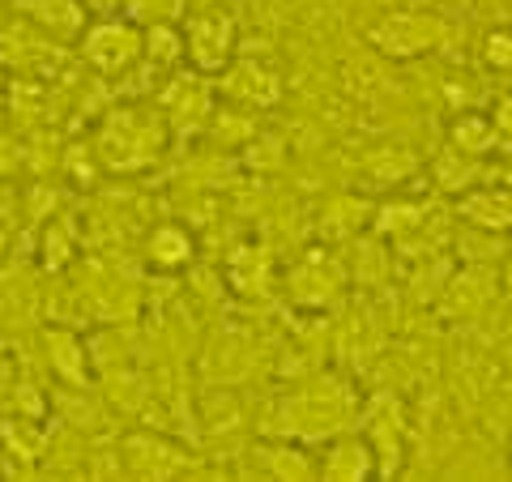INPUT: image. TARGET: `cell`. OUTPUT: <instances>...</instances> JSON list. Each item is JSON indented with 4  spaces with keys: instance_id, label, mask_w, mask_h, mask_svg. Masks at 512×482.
I'll list each match as a JSON object with an SVG mask.
<instances>
[{
    "instance_id": "obj_1",
    "label": "cell",
    "mask_w": 512,
    "mask_h": 482,
    "mask_svg": "<svg viewBox=\"0 0 512 482\" xmlns=\"http://www.w3.org/2000/svg\"><path fill=\"white\" fill-rule=\"evenodd\" d=\"M355 410H359L355 389H350L342 376L320 372L278 401L274 414L265 419V431L278 440L316 444V440H329V436H338V431H346L355 423Z\"/></svg>"
},
{
    "instance_id": "obj_2",
    "label": "cell",
    "mask_w": 512,
    "mask_h": 482,
    "mask_svg": "<svg viewBox=\"0 0 512 482\" xmlns=\"http://www.w3.org/2000/svg\"><path fill=\"white\" fill-rule=\"evenodd\" d=\"M167 141L171 128L154 103H124L103 116L99 133H94V158H99L103 171L137 175L163 158Z\"/></svg>"
},
{
    "instance_id": "obj_3",
    "label": "cell",
    "mask_w": 512,
    "mask_h": 482,
    "mask_svg": "<svg viewBox=\"0 0 512 482\" xmlns=\"http://www.w3.org/2000/svg\"><path fill=\"white\" fill-rule=\"evenodd\" d=\"M77 52L99 77H128L146 60V30H141V22L124 18V13L90 18L86 30L77 35Z\"/></svg>"
},
{
    "instance_id": "obj_4",
    "label": "cell",
    "mask_w": 512,
    "mask_h": 482,
    "mask_svg": "<svg viewBox=\"0 0 512 482\" xmlns=\"http://www.w3.org/2000/svg\"><path fill=\"white\" fill-rule=\"evenodd\" d=\"M180 39H184V64L201 77H214L239 56V22L231 9L205 5L180 18Z\"/></svg>"
},
{
    "instance_id": "obj_5",
    "label": "cell",
    "mask_w": 512,
    "mask_h": 482,
    "mask_svg": "<svg viewBox=\"0 0 512 482\" xmlns=\"http://www.w3.org/2000/svg\"><path fill=\"white\" fill-rule=\"evenodd\" d=\"M372 47L389 60H419L431 56L436 47H444L448 26L440 13H423V9H393L372 26Z\"/></svg>"
},
{
    "instance_id": "obj_6",
    "label": "cell",
    "mask_w": 512,
    "mask_h": 482,
    "mask_svg": "<svg viewBox=\"0 0 512 482\" xmlns=\"http://www.w3.org/2000/svg\"><path fill=\"white\" fill-rule=\"evenodd\" d=\"M214 99H218V90L210 86V77L184 69L158 90L154 103H158V111H163V120H167V128L175 137H197L201 128L214 120V107H218Z\"/></svg>"
},
{
    "instance_id": "obj_7",
    "label": "cell",
    "mask_w": 512,
    "mask_h": 482,
    "mask_svg": "<svg viewBox=\"0 0 512 482\" xmlns=\"http://www.w3.org/2000/svg\"><path fill=\"white\" fill-rule=\"evenodd\" d=\"M116 453H120V470L128 478H175V474H188L192 465H197L188 448L154 436V431H133V436H124L116 444Z\"/></svg>"
},
{
    "instance_id": "obj_8",
    "label": "cell",
    "mask_w": 512,
    "mask_h": 482,
    "mask_svg": "<svg viewBox=\"0 0 512 482\" xmlns=\"http://www.w3.org/2000/svg\"><path fill=\"white\" fill-rule=\"evenodd\" d=\"M218 94L227 99L231 107H244V111H256V107H274L282 99V77L274 69H265V64L256 60H231L227 69L218 77Z\"/></svg>"
},
{
    "instance_id": "obj_9",
    "label": "cell",
    "mask_w": 512,
    "mask_h": 482,
    "mask_svg": "<svg viewBox=\"0 0 512 482\" xmlns=\"http://www.w3.org/2000/svg\"><path fill=\"white\" fill-rule=\"evenodd\" d=\"M316 478H329V482H372L380 478V461H376V448L367 444V436L359 431H338L329 436V448L316 457Z\"/></svg>"
},
{
    "instance_id": "obj_10",
    "label": "cell",
    "mask_w": 512,
    "mask_h": 482,
    "mask_svg": "<svg viewBox=\"0 0 512 482\" xmlns=\"http://www.w3.org/2000/svg\"><path fill=\"white\" fill-rule=\"evenodd\" d=\"M457 218L474 231H487V235H508L512 227V197L508 188H495V184H474L466 192H457Z\"/></svg>"
},
{
    "instance_id": "obj_11",
    "label": "cell",
    "mask_w": 512,
    "mask_h": 482,
    "mask_svg": "<svg viewBox=\"0 0 512 482\" xmlns=\"http://www.w3.org/2000/svg\"><path fill=\"white\" fill-rule=\"evenodd\" d=\"M286 291H291V299L299 303V308H325V303H333L342 295V269L325 261V256H308L295 273L291 282H286Z\"/></svg>"
},
{
    "instance_id": "obj_12",
    "label": "cell",
    "mask_w": 512,
    "mask_h": 482,
    "mask_svg": "<svg viewBox=\"0 0 512 482\" xmlns=\"http://www.w3.org/2000/svg\"><path fill=\"white\" fill-rule=\"evenodd\" d=\"M192 256H197V239L184 222H158L146 235V261L158 273H180L192 265Z\"/></svg>"
},
{
    "instance_id": "obj_13",
    "label": "cell",
    "mask_w": 512,
    "mask_h": 482,
    "mask_svg": "<svg viewBox=\"0 0 512 482\" xmlns=\"http://www.w3.org/2000/svg\"><path fill=\"white\" fill-rule=\"evenodd\" d=\"M252 461H256V470H261L265 478H291V482L316 478V457L303 444H295V440L256 444L252 448Z\"/></svg>"
},
{
    "instance_id": "obj_14",
    "label": "cell",
    "mask_w": 512,
    "mask_h": 482,
    "mask_svg": "<svg viewBox=\"0 0 512 482\" xmlns=\"http://www.w3.org/2000/svg\"><path fill=\"white\" fill-rule=\"evenodd\" d=\"M22 13L52 39H77L90 22L82 0H18Z\"/></svg>"
},
{
    "instance_id": "obj_15",
    "label": "cell",
    "mask_w": 512,
    "mask_h": 482,
    "mask_svg": "<svg viewBox=\"0 0 512 482\" xmlns=\"http://www.w3.org/2000/svg\"><path fill=\"white\" fill-rule=\"evenodd\" d=\"M495 303V282H491V269H461L453 282H448V299L444 308L448 316H461L470 320L478 312H487Z\"/></svg>"
},
{
    "instance_id": "obj_16",
    "label": "cell",
    "mask_w": 512,
    "mask_h": 482,
    "mask_svg": "<svg viewBox=\"0 0 512 482\" xmlns=\"http://www.w3.org/2000/svg\"><path fill=\"white\" fill-rule=\"evenodd\" d=\"M448 146L461 154L487 158L495 146H504V137H500V128H495V120L483 116V111H461V116L448 124Z\"/></svg>"
},
{
    "instance_id": "obj_17",
    "label": "cell",
    "mask_w": 512,
    "mask_h": 482,
    "mask_svg": "<svg viewBox=\"0 0 512 482\" xmlns=\"http://www.w3.org/2000/svg\"><path fill=\"white\" fill-rule=\"evenodd\" d=\"M483 180H487V163H483V158L461 154L453 146L436 158V184H440V192H448V197H457V192H466V188L483 184Z\"/></svg>"
},
{
    "instance_id": "obj_18",
    "label": "cell",
    "mask_w": 512,
    "mask_h": 482,
    "mask_svg": "<svg viewBox=\"0 0 512 482\" xmlns=\"http://www.w3.org/2000/svg\"><path fill=\"white\" fill-rule=\"evenodd\" d=\"M141 30H146V64H150V69H171V64H184L180 22H150Z\"/></svg>"
},
{
    "instance_id": "obj_19",
    "label": "cell",
    "mask_w": 512,
    "mask_h": 482,
    "mask_svg": "<svg viewBox=\"0 0 512 482\" xmlns=\"http://www.w3.org/2000/svg\"><path fill=\"white\" fill-rule=\"evenodd\" d=\"M47 355H52V363H56V372L69 380V384H77V389H86V342H77V337H69V333H52L47 337Z\"/></svg>"
},
{
    "instance_id": "obj_20",
    "label": "cell",
    "mask_w": 512,
    "mask_h": 482,
    "mask_svg": "<svg viewBox=\"0 0 512 482\" xmlns=\"http://www.w3.org/2000/svg\"><path fill=\"white\" fill-rule=\"evenodd\" d=\"M124 5V18H133L141 26L150 22H180L188 13V0H120Z\"/></svg>"
},
{
    "instance_id": "obj_21",
    "label": "cell",
    "mask_w": 512,
    "mask_h": 482,
    "mask_svg": "<svg viewBox=\"0 0 512 482\" xmlns=\"http://www.w3.org/2000/svg\"><path fill=\"white\" fill-rule=\"evenodd\" d=\"M483 64L495 69V73L512 69V35H508V26H495L491 35L483 39Z\"/></svg>"
},
{
    "instance_id": "obj_22",
    "label": "cell",
    "mask_w": 512,
    "mask_h": 482,
    "mask_svg": "<svg viewBox=\"0 0 512 482\" xmlns=\"http://www.w3.org/2000/svg\"><path fill=\"white\" fill-rule=\"evenodd\" d=\"M64 171H69V180L77 184V188H94L99 184V158H94V146H90V154L82 158V146H77L73 154H69V163H64Z\"/></svg>"
},
{
    "instance_id": "obj_23",
    "label": "cell",
    "mask_w": 512,
    "mask_h": 482,
    "mask_svg": "<svg viewBox=\"0 0 512 482\" xmlns=\"http://www.w3.org/2000/svg\"><path fill=\"white\" fill-rule=\"evenodd\" d=\"M5 116H9V99H5V90H0V124H5Z\"/></svg>"
},
{
    "instance_id": "obj_24",
    "label": "cell",
    "mask_w": 512,
    "mask_h": 482,
    "mask_svg": "<svg viewBox=\"0 0 512 482\" xmlns=\"http://www.w3.org/2000/svg\"><path fill=\"white\" fill-rule=\"evenodd\" d=\"M0 26H5V9H0Z\"/></svg>"
},
{
    "instance_id": "obj_25",
    "label": "cell",
    "mask_w": 512,
    "mask_h": 482,
    "mask_svg": "<svg viewBox=\"0 0 512 482\" xmlns=\"http://www.w3.org/2000/svg\"><path fill=\"white\" fill-rule=\"evenodd\" d=\"M457 5H474V0H457Z\"/></svg>"
},
{
    "instance_id": "obj_26",
    "label": "cell",
    "mask_w": 512,
    "mask_h": 482,
    "mask_svg": "<svg viewBox=\"0 0 512 482\" xmlns=\"http://www.w3.org/2000/svg\"><path fill=\"white\" fill-rule=\"evenodd\" d=\"M0 478H5V465H0Z\"/></svg>"
}]
</instances>
